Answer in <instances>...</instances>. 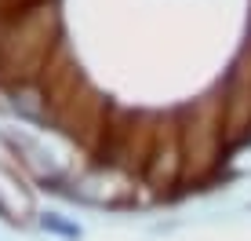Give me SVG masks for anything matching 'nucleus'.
Masks as SVG:
<instances>
[{
    "label": "nucleus",
    "mask_w": 251,
    "mask_h": 241,
    "mask_svg": "<svg viewBox=\"0 0 251 241\" xmlns=\"http://www.w3.org/2000/svg\"><path fill=\"white\" fill-rule=\"evenodd\" d=\"M142 183L153 186L157 194H168L175 183H182V135L178 132H171L168 146H164V132L157 135L153 153H150V165L142 172Z\"/></svg>",
    "instance_id": "f257e3e1"
}]
</instances>
